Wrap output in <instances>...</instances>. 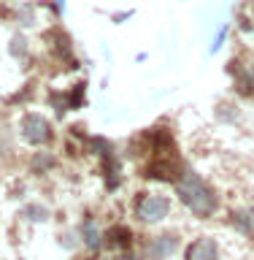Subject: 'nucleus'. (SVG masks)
Returning <instances> with one entry per match:
<instances>
[{
	"instance_id": "obj_1",
	"label": "nucleus",
	"mask_w": 254,
	"mask_h": 260,
	"mask_svg": "<svg viewBox=\"0 0 254 260\" xmlns=\"http://www.w3.org/2000/svg\"><path fill=\"white\" fill-rule=\"evenodd\" d=\"M176 195L182 198V203L192 211L195 217H211L219 206V198L211 187L203 182V176H198L195 171H187L184 176L176 179Z\"/></svg>"
},
{
	"instance_id": "obj_13",
	"label": "nucleus",
	"mask_w": 254,
	"mask_h": 260,
	"mask_svg": "<svg viewBox=\"0 0 254 260\" xmlns=\"http://www.w3.org/2000/svg\"><path fill=\"white\" fill-rule=\"evenodd\" d=\"M117 260H138V257H133V255H125V257H117Z\"/></svg>"
},
{
	"instance_id": "obj_9",
	"label": "nucleus",
	"mask_w": 254,
	"mask_h": 260,
	"mask_svg": "<svg viewBox=\"0 0 254 260\" xmlns=\"http://www.w3.org/2000/svg\"><path fill=\"white\" fill-rule=\"evenodd\" d=\"M8 49H11L14 57H27V41H24V36H14Z\"/></svg>"
},
{
	"instance_id": "obj_6",
	"label": "nucleus",
	"mask_w": 254,
	"mask_h": 260,
	"mask_svg": "<svg viewBox=\"0 0 254 260\" xmlns=\"http://www.w3.org/2000/svg\"><path fill=\"white\" fill-rule=\"evenodd\" d=\"M79 233H81V241H84L89 249H100V244H103V233H100V228H97V225L92 222V219L81 222Z\"/></svg>"
},
{
	"instance_id": "obj_5",
	"label": "nucleus",
	"mask_w": 254,
	"mask_h": 260,
	"mask_svg": "<svg viewBox=\"0 0 254 260\" xmlns=\"http://www.w3.org/2000/svg\"><path fill=\"white\" fill-rule=\"evenodd\" d=\"M219 257V247L211 236H200L195 244H190L187 249V260H216Z\"/></svg>"
},
{
	"instance_id": "obj_2",
	"label": "nucleus",
	"mask_w": 254,
	"mask_h": 260,
	"mask_svg": "<svg viewBox=\"0 0 254 260\" xmlns=\"http://www.w3.org/2000/svg\"><path fill=\"white\" fill-rule=\"evenodd\" d=\"M170 214V198L168 195H143L138 201V209H135V217L141 222H160Z\"/></svg>"
},
{
	"instance_id": "obj_8",
	"label": "nucleus",
	"mask_w": 254,
	"mask_h": 260,
	"mask_svg": "<svg viewBox=\"0 0 254 260\" xmlns=\"http://www.w3.org/2000/svg\"><path fill=\"white\" fill-rule=\"evenodd\" d=\"M233 225L238 228L241 233H251L254 231V225H251V219H249L246 211H235V214H233Z\"/></svg>"
},
{
	"instance_id": "obj_7",
	"label": "nucleus",
	"mask_w": 254,
	"mask_h": 260,
	"mask_svg": "<svg viewBox=\"0 0 254 260\" xmlns=\"http://www.w3.org/2000/svg\"><path fill=\"white\" fill-rule=\"evenodd\" d=\"M22 214L30 219V222H46L49 219V209L41 206V203H27V206L22 209Z\"/></svg>"
},
{
	"instance_id": "obj_3",
	"label": "nucleus",
	"mask_w": 254,
	"mask_h": 260,
	"mask_svg": "<svg viewBox=\"0 0 254 260\" xmlns=\"http://www.w3.org/2000/svg\"><path fill=\"white\" fill-rule=\"evenodd\" d=\"M19 130H22V138L32 146H41L52 138V125L41 114H24L19 122Z\"/></svg>"
},
{
	"instance_id": "obj_11",
	"label": "nucleus",
	"mask_w": 254,
	"mask_h": 260,
	"mask_svg": "<svg viewBox=\"0 0 254 260\" xmlns=\"http://www.w3.org/2000/svg\"><path fill=\"white\" fill-rule=\"evenodd\" d=\"M225 36H227V30L222 27V30H219V36H216V41H214V44H211V52H216V49L222 46V41H225Z\"/></svg>"
},
{
	"instance_id": "obj_4",
	"label": "nucleus",
	"mask_w": 254,
	"mask_h": 260,
	"mask_svg": "<svg viewBox=\"0 0 254 260\" xmlns=\"http://www.w3.org/2000/svg\"><path fill=\"white\" fill-rule=\"evenodd\" d=\"M178 249V236L176 233H162L157 239L146 244V257L149 260H168Z\"/></svg>"
},
{
	"instance_id": "obj_12",
	"label": "nucleus",
	"mask_w": 254,
	"mask_h": 260,
	"mask_svg": "<svg viewBox=\"0 0 254 260\" xmlns=\"http://www.w3.org/2000/svg\"><path fill=\"white\" fill-rule=\"evenodd\" d=\"M246 214H249V219H251V225H254V203H251V209L246 211Z\"/></svg>"
},
{
	"instance_id": "obj_10",
	"label": "nucleus",
	"mask_w": 254,
	"mask_h": 260,
	"mask_svg": "<svg viewBox=\"0 0 254 260\" xmlns=\"http://www.w3.org/2000/svg\"><path fill=\"white\" fill-rule=\"evenodd\" d=\"M54 166V157H49V154H35L32 157V168H41V171H46V168H52Z\"/></svg>"
}]
</instances>
